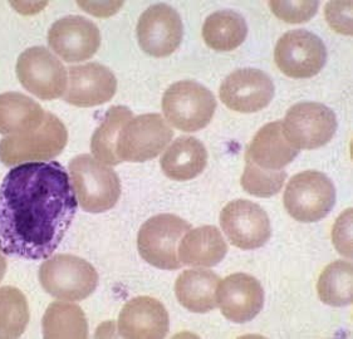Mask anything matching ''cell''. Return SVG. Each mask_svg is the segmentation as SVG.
I'll list each match as a JSON object with an SVG mask.
<instances>
[{
	"label": "cell",
	"mask_w": 353,
	"mask_h": 339,
	"mask_svg": "<svg viewBox=\"0 0 353 339\" xmlns=\"http://www.w3.org/2000/svg\"><path fill=\"white\" fill-rule=\"evenodd\" d=\"M77 207L71 178L61 163L15 166L0 186V250L26 260L50 258Z\"/></svg>",
	"instance_id": "6da1fadb"
},
{
	"label": "cell",
	"mask_w": 353,
	"mask_h": 339,
	"mask_svg": "<svg viewBox=\"0 0 353 339\" xmlns=\"http://www.w3.org/2000/svg\"><path fill=\"white\" fill-rule=\"evenodd\" d=\"M70 172L78 204L85 212H108L117 204L121 181L111 167L85 154L72 160Z\"/></svg>",
	"instance_id": "7a4b0ae2"
},
{
	"label": "cell",
	"mask_w": 353,
	"mask_h": 339,
	"mask_svg": "<svg viewBox=\"0 0 353 339\" xmlns=\"http://www.w3.org/2000/svg\"><path fill=\"white\" fill-rule=\"evenodd\" d=\"M68 132L63 122L53 113H46L39 127L27 134L7 136L0 141V161L6 166L26 163H43L63 151Z\"/></svg>",
	"instance_id": "3957f363"
},
{
	"label": "cell",
	"mask_w": 353,
	"mask_h": 339,
	"mask_svg": "<svg viewBox=\"0 0 353 339\" xmlns=\"http://www.w3.org/2000/svg\"><path fill=\"white\" fill-rule=\"evenodd\" d=\"M39 282L52 297L79 302L90 297L99 285V273L92 264L76 255L58 254L43 263Z\"/></svg>",
	"instance_id": "277c9868"
},
{
	"label": "cell",
	"mask_w": 353,
	"mask_h": 339,
	"mask_svg": "<svg viewBox=\"0 0 353 339\" xmlns=\"http://www.w3.org/2000/svg\"><path fill=\"white\" fill-rule=\"evenodd\" d=\"M216 99L212 91L195 81H180L163 93V111L174 127L196 132L212 122Z\"/></svg>",
	"instance_id": "5b68a950"
},
{
	"label": "cell",
	"mask_w": 353,
	"mask_h": 339,
	"mask_svg": "<svg viewBox=\"0 0 353 339\" xmlns=\"http://www.w3.org/2000/svg\"><path fill=\"white\" fill-rule=\"evenodd\" d=\"M283 201L293 219L301 223H317L332 210L336 189L325 174L308 170L290 178Z\"/></svg>",
	"instance_id": "8992f818"
},
{
	"label": "cell",
	"mask_w": 353,
	"mask_h": 339,
	"mask_svg": "<svg viewBox=\"0 0 353 339\" xmlns=\"http://www.w3.org/2000/svg\"><path fill=\"white\" fill-rule=\"evenodd\" d=\"M174 131L159 113H146L128 120L116 141V156L128 163H145L166 149Z\"/></svg>",
	"instance_id": "52a82bcc"
},
{
	"label": "cell",
	"mask_w": 353,
	"mask_h": 339,
	"mask_svg": "<svg viewBox=\"0 0 353 339\" xmlns=\"http://www.w3.org/2000/svg\"><path fill=\"white\" fill-rule=\"evenodd\" d=\"M190 229V224L176 215L152 216L141 226L137 235L139 253L152 267L177 270L183 267L177 258V243Z\"/></svg>",
	"instance_id": "ba28073f"
},
{
	"label": "cell",
	"mask_w": 353,
	"mask_h": 339,
	"mask_svg": "<svg viewBox=\"0 0 353 339\" xmlns=\"http://www.w3.org/2000/svg\"><path fill=\"white\" fill-rule=\"evenodd\" d=\"M283 132L298 150H316L332 140L337 119L331 108L318 102H302L290 107L282 122Z\"/></svg>",
	"instance_id": "9c48e42d"
},
{
	"label": "cell",
	"mask_w": 353,
	"mask_h": 339,
	"mask_svg": "<svg viewBox=\"0 0 353 339\" xmlns=\"http://www.w3.org/2000/svg\"><path fill=\"white\" fill-rule=\"evenodd\" d=\"M15 70L21 85L38 99H59L67 91L65 67L44 47L24 50L18 58Z\"/></svg>",
	"instance_id": "30bf717a"
},
{
	"label": "cell",
	"mask_w": 353,
	"mask_h": 339,
	"mask_svg": "<svg viewBox=\"0 0 353 339\" xmlns=\"http://www.w3.org/2000/svg\"><path fill=\"white\" fill-rule=\"evenodd\" d=\"M274 59L285 76L294 79L312 78L325 67L327 50L319 37L304 29H296L281 37Z\"/></svg>",
	"instance_id": "8fae6325"
},
{
	"label": "cell",
	"mask_w": 353,
	"mask_h": 339,
	"mask_svg": "<svg viewBox=\"0 0 353 339\" xmlns=\"http://www.w3.org/2000/svg\"><path fill=\"white\" fill-rule=\"evenodd\" d=\"M220 225L229 241L241 250H254L270 239L268 214L249 200H234L220 212Z\"/></svg>",
	"instance_id": "7c38bea8"
},
{
	"label": "cell",
	"mask_w": 353,
	"mask_h": 339,
	"mask_svg": "<svg viewBox=\"0 0 353 339\" xmlns=\"http://www.w3.org/2000/svg\"><path fill=\"white\" fill-rule=\"evenodd\" d=\"M136 32L141 50L155 58L171 56L180 47L184 36L180 15L166 4L146 9L139 19Z\"/></svg>",
	"instance_id": "4fadbf2b"
},
{
	"label": "cell",
	"mask_w": 353,
	"mask_h": 339,
	"mask_svg": "<svg viewBox=\"0 0 353 339\" xmlns=\"http://www.w3.org/2000/svg\"><path fill=\"white\" fill-rule=\"evenodd\" d=\"M219 96L221 102L235 112H259L274 97V83L261 70L243 68L224 79Z\"/></svg>",
	"instance_id": "5bb4252c"
},
{
	"label": "cell",
	"mask_w": 353,
	"mask_h": 339,
	"mask_svg": "<svg viewBox=\"0 0 353 339\" xmlns=\"http://www.w3.org/2000/svg\"><path fill=\"white\" fill-rule=\"evenodd\" d=\"M48 44L50 50L65 62H83L97 53L101 32L93 21L83 17H64L50 27Z\"/></svg>",
	"instance_id": "9a60e30c"
},
{
	"label": "cell",
	"mask_w": 353,
	"mask_h": 339,
	"mask_svg": "<svg viewBox=\"0 0 353 339\" xmlns=\"http://www.w3.org/2000/svg\"><path fill=\"white\" fill-rule=\"evenodd\" d=\"M215 299L226 319L234 323H247L261 313L264 290L254 276L235 273L219 282Z\"/></svg>",
	"instance_id": "2e32d148"
},
{
	"label": "cell",
	"mask_w": 353,
	"mask_h": 339,
	"mask_svg": "<svg viewBox=\"0 0 353 339\" xmlns=\"http://www.w3.org/2000/svg\"><path fill=\"white\" fill-rule=\"evenodd\" d=\"M117 325L123 338H165L169 333V313L155 298H134L123 305Z\"/></svg>",
	"instance_id": "e0dca14e"
},
{
	"label": "cell",
	"mask_w": 353,
	"mask_h": 339,
	"mask_svg": "<svg viewBox=\"0 0 353 339\" xmlns=\"http://www.w3.org/2000/svg\"><path fill=\"white\" fill-rule=\"evenodd\" d=\"M117 79L111 70L99 63H87L70 68V85L64 99L76 107L101 106L112 99Z\"/></svg>",
	"instance_id": "ac0fdd59"
},
{
	"label": "cell",
	"mask_w": 353,
	"mask_h": 339,
	"mask_svg": "<svg viewBox=\"0 0 353 339\" xmlns=\"http://www.w3.org/2000/svg\"><path fill=\"white\" fill-rule=\"evenodd\" d=\"M299 154L283 132L282 122H270L261 127L245 151V163L267 171H281Z\"/></svg>",
	"instance_id": "d6986e66"
},
{
	"label": "cell",
	"mask_w": 353,
	"mask_h": 339,
	"mask_svg": "<svg viewBox=\"0 0 353 339\" xmlns=\"http://www.w3.org/2000/svg\"><path fill=\"white\" fill-rule=\"evenodd\" d=\"M228 253V244L215 226L190 229L179 245V260L183 265L212 268Z\"/></svg>",
	"instance_id": "ffe728a7"
},
{
	"label": "cell",
	"mask_w": 353,
	"mask_h": 339,
	"mask_svg": "<svg viewBox=\"0 0 353 339\" xmlns=\"http://www.w3.org/2000/svg\"><path fill=\"white\" fill-rule=\"evenodd\" d=\"M160 165L163 174L171 180L189 181L204 171L208 165V151L195 137H179L165 151Z\"/></svg>",
	"instance_id": "44dd1931"
},
{
	"label": "cell",
	"mask_w": 353,
	"mask_h": 339,
	"mask_svg": "<svg viewBox=\"0 0 353 339\" xmlns=\"http://www.w3.org/2000/svg\"><path fill=\"white\" fill-rule=\"evenodd\" d=\"M46 111L34 99L18 92L0 94V134L15 136L34 131L46 119Z\"/></svg>",
	"instance_id": "7402d4cb"
},
{
	"label": "cell",
	"mask_w": 353,
	"mask_h": 339,
	"mask_svg": "<svg viewBox=\"0 0 353 339\" xmlns=\"http://www.w3.org/2000/svg\"><path fill=\"white\" fill-rule=\"evenodd\" d=\"M219 282V276L210 270H185L175 282L177 300L192 313L214 311L216 307L215 291Z\"/></svg>",
	"instance_id": "603a6c76"
},
{
	"label": "cell",
	"mask_w": 353,
	"mask_h": 339,
	"mask_svg": "<svg viewBox=\"0 0 353 339\" xmlns=\"http://www.w3.org/2000/svg\"><path fill=\"white\" fill-rule=\"evenodd\" d=\"M247 34V21L230 9L218 10L209 15L203 27L206 45L216 52L236 50L245 41Z\"/></svg>",
	"instance_id": "cb8c5ba5"
},
{
	"label": "cell",
	"mask_w": 353,
	"mask_h": 339,
	"mask_svg": "<svg viewBox=\"0 0 353 339\" xmlns=\"http://www.w3.org/2000/svg\"><path fill=\"white\" fill-rule=\"evenodd\" d=\"M43 337L47 339L88 337V323L85 313L77 304L53 302L44 313Z\"/></svg>",
	"instance_id": "d4e9b609"
},
{
	"label": "cell",
	"mask_w": 353,
	"mask_h": 339,
	"mask_svg": "<svg viewBox=\"0 0 353 339\" xmlns=\"http://www.w3.org/2000/svg\"><path fill=\"white\" fill-rule=\"evenodd\" d=\"M352 264L336 260L328 264L318 278V297L327 305L346 307L352 303Z\"/></svg>",
	"instance_id": "484cf974"
},
{
	"label": "cell",
	"mask_w": 353,
	"mask_h": 339,
	"mask_svg": "<svg viewBox=\"0 0 353 339\" xmlns=\"http://www.w3.org/2000/svg\"><path fill=\"white\" fill-rule=\"evenodd\" d=\"M132 117V112L125 106H113L107 111L91 138V150L99 161L111 166L120 165L116 156V141L122 126Z\"/></svg>",
	"instance_id": "4316f807"
},
{
	"label": "cell",
	"mask_w": 353,
	"mask_h": 339,
	"mask_svg": "<svg viewBox=\"0 0 353 339\" xmlns=\"http://www.w3.org/2000/svg\"><path fill=\"white\" fill-rule=\"evenodd\" d=\"M30 318L27 298L15 287L0 288V338H18Z\"/></svg>",
	"instance_id": "83f0119b"
},
{
	"label": "cell",
	"mask_w": 353,
	"mask_h": 339,
	"mask_svg": "<svg viewBox=\"0 0 353 339\" xmlns=\"http://www.w3.org/2000/svg\"><path fill=\"white\" fill-rule=\"evenodd\" d=\"M285 180L287 172L284 170L267 171L255 166L253 163H245L241 184L243 189L253 196L270 198L282 190Z\"/></svg>",
	"instance_id": "f1b7e54d"
},
{
	"label": "cell",
	"mask_w": 353,
	"mask_h": 339,
	"mask_svg": "<svg viewBox=\"0 0 353 339\" xmlns=\"http://www.w3.org/2000/svg\"><path fill=\"white\" fill-rule=\"evenodd\" d=\"M318 1H269L270 10L276 18L290 24H301L310 21L317 13Z\"/></svg>",
	"instance_id": "f546056e"
},
{
	"label": "cell",
	"mask_w": 353,
	"mask_h": 339,
	"mask_svg": "<svg viewBox=\"0 0 353 339\" xmlns=\"http://www.w3.org/2000/svg\"><path fill=\"white\" fill-rule=\"evenodd\" d=\"M325 18L331 28L337 33L352 34V3L351 1H331L325 7Z\"/></svg>",
	"instance_id": "4dcf8cb0"
},
{
	"label": "cell",
	"mask_w": 353,
	"mask_h": 339,
	"mask_svg": "<svg viewBox=\"0 0 353 339\" xmlns=\"http://www.w3.org/2000/svg\"><path fill=\"white\" fill-rule=\"evenodd\" d=\"M352 209L339 215V219L333 226V244L339 250V254L352 258Z\"/></svg>",
	"instance_id": "1f68e13d"
},
{
	"label": "cell",
	"mask_w": 353,
	"mask_h": 339,
	"mask_svg": "<svg viewBox=\"0 0 353 339\" xmlns=\"http://www.w3.org/2000/svg\"><path fill=\"white\" fill-rule=\"evenodd\" d=\"M77 4L90 14L106 18L116 14L123 6V1H78Z\"/></svg>",
	"instance_id": "d6a6232c"
},
{
	"label": "cell",
	"mask_w": 353,
	"mask_h": 339,
	"mask_svg": "<svg viewBox=\"0 0 353 339\" xmlns=\"http://www.w3.org/2000/svg\"><path fill=\"white\" fill-rule=\"evenodd\" d=\"M7 267L8 264L6 258L0 253V282L3 280V278H4L6 273H7Z\"/></svg>",
	"instance_id": "836d02e7"
}]
</instances>
